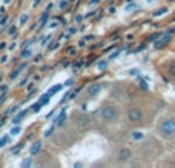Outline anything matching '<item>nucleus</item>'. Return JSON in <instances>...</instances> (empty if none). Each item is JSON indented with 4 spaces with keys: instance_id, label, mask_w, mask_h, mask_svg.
I'll use <instances>...</instances> for the list:
<instances>
[{
    "instance_id": "obj_1",
    "label": "nucleus",
    "mask_w": 175,
    "mask_h": 168,
    "mask_svg": "<svg viewBox=\"0 0 175 168\" xmlns=\"http://www.w3.org/2000/svg\"><path fill=\"white\" fill-rule=\"evenodd\" d=\"M102 118H103L106 122H111V121L117 119V118H118V110H117V107H114V105L105 107V109L102 110Z\"/></svg>"
},
{
    "instance_id": "obj_2",
    "label": "nucleus",
    "mask_w": 175,
    "mask_h": 168,
    "mask_svg": "<svg viewBox=\"0 0 175 168\" xmlns=\"http://www.w3.org/2000/svg\"><path fill=\"white\" fill-rule=\"evenodd\" d=\"M161 133L164 136H172L175 134V119H166L161 122V127H160Z\"/></svg>"
},
{
    "instance_id": "obj_3",
    "label": "nucleus",
    "mask_w": 175,
    "mask_h": 168,
    "mask_svg": "<svg viewBox=\"0 0 175 168\" xmlns=\"http://www.w3.org/2000/svg\"><path fill=\"white\" fill-rule=\"evenodd\" d=\"M128 118H129L131 122H140V121L143 119V113H141L140 109H131Z\"/></svg>"
},
{
    "instance_id": "obj_4",
    "label": "nucleus",
    "mask_w": 175,
    "mask_h": 168,
    "mask_svg": "<svg viewBox=\"0 0 175 168\" xmlns=\"http://www.w3.org/2000/svg\"><path fill=\"white\" fill-rule=\"evenodd\" d=\"M100 90H102V84L95 83V84H92V86L88 87V95H89V96H95V95L100 93Z\"/></svg>"
},
{
    "instance_id": "obj_5",
    "label": "nucleus",
    "mask_w": 175,
    "mask_h": 168,
    "mask_svg": "<svg viewBox=\"0 0 175 168\" xmlns=\"http://www.w3.org/2000/svg\"><path fill=\"white\" fill-rule=\"evenodd\" d=\"M129 159H131V151H129L128 148H121V150L118 151V160L126 162V160H129Z\"/></svg>"
},
{
    "instance_id": "obj_6",
    "label": "nucleus",
    "mask_w": 175,
    "mask_h": 168,
    "mask_svg": "<svg viewBox=\"0 0 175 168\" xmlns=\"http://www.w3.org/2000/svg\"><path fill=\"white\" fill-rule=\"evenodd\" d=\"M40 148H42V142L40 141H37L34 145H32V148H31V154L34 156V154H37L39 151H40Z\"/></svg>"
},
{
    "instance_id": "obj_7",
    "label": "nucleus",
    "mask_w": 175,
    "mask_h": 168,
    "mask_svg": "<svg viewBox=\"0 0 175 168\" xmlns=\"http://www.w3.org/2000/svg\"><path fill=\"white\" fill-rule=\"evenodd\" d=\"M169 38H170V35H169V34H167V35H166V37H164V38H163V40H160V41H158V43H157V48H161V46H163V45H166V43H167V41H169Z\"/></svg>"
},
{
    "instance_id": "obj_8",
    "label": "nucleus",
    "mask_w": 175,
    "mask_h": 168,
    "mask_svg": "<svg viewBox=\"0 0 175 168\" xmlns=\"http://www.w3.org/2000/svg\"><path fill=\"white\" fill-rule=\"evenodd\" d=\"M25 115H26V112H22V113H20V115H19V116H16V118H14V119H13V122H14V124H19V122H20V121H22V118H23V116H25Z\"/></svg>"
},
{
    "instance_id": "obj_9",
    "label": "nucleus",
    "mask_w": 175,
    "mask_h": 168,
    "mask_svg": "<svg viewBox=\"0 0 175 168\" xmlns=\"http://www.w3.org/2000/svg\"><path fill=\"white\" fill-rule=\"evenodd\" d=\"M65 118H66V116H65V113H61V115L58 116V119H57V124H58V125H61V124L65 122Z\"/></svg>"
},
{
    "instance_id": "obj_10",
    "label": "nucleus",
    "mask_w": 175,
    "mask_h": 168,
    "mask_svg": "<svg viewBox=\"0 0 175 168\" xmlns=\"http://www.w3.org/2000/svg\"><path fill=\"white\" fill-rule=\"evenodd\" d=\"M19 131H20V127H16V128H13V130H11V134H17Z\"/></svg>"
},
{
    "instance_id": "obj_11",
    "label": "nucleus",
    "mask_w": 175,
    "mask_h": 168,
    "mask_svg": "<svg viewBox=\"0 0 175 168\" xmlns=\"http://www.w3.org/2000/svg\"><path fill=\"white\" fill-rule=\"evenodd\" d=\"M105 67H106V63H105V61L99 63V69H105Z\"/></svg>"
},
{
    "instance_id": "obj_12",
    "label": "nucleus",
    "mask_w": 175,
    "mask_h": 168,
    "mask_svg": "<svg viewBox=\"0 0 175 168\" xmlns=\"http://www.w3.org/2000/svg\"><path fill=\"white\" fill-rule=\"evenodd\" d=\"M170 73L175 77V64H172V66H170Z\"/></svg>"
},
{
    "instance_id": "obj_13",
    "label": "nucleus",
    "mask_w": 175,
    "mask_h": 168,
    "mask_svg": "<svg viewBox=\"0 0 175 168\" xmlns=\"http://www.w3.org/2000/svg\"><path fill=\"white\" fill-rule=\"evenodd\" d=\"M20 20H22L20 23H25V22L28 20V16H22V19H20Z\"/></svg>"
},
{
    "instance_id": "obj_14",
    "label": "nucleus",
    "mask_w": 175,
    "mask_h": 168,
    "mask_svg": "<svg viewBox=\"0 0 175 168\" xmlns=\"http://www.w3.org/2000/svg\"><path fill=\"white\" fill-rule=\"evenodd\" d=\"M14 34H16V28H11L9 29V35H14Z\"/></svg>"
},
{
    "instance_id": "obj_15",
    "label": "nucleus",
    "mask_w": 175,
    "mask_h": 168,
    "mask_svg": "<svg viewBox=\"0 0 175 168\" xmlns=\"http://www.w3.org/2000/svg\"><path fill=\"white\" fill-rule=\"evenodd\" d=\"M5 2H6V3H8V2H9V0H5Z\"/></svg>"
}]
</instances>
